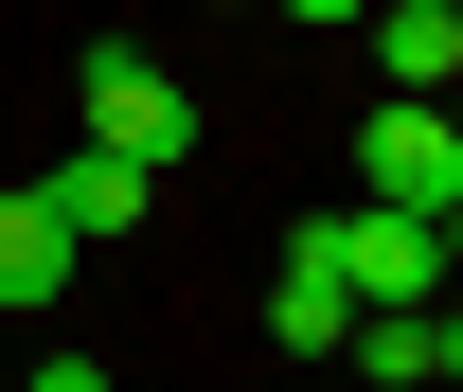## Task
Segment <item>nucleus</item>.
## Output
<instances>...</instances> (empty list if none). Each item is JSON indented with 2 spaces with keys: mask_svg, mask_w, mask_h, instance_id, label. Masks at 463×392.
I'll return each instance as SVG.
<instances>
[{
  "mask_svg": "<svg viewBox=\"0 0 463 392\" xmlns=\"http://www.w3.org/2000/svg\"><path fill=\"white\" fill-rule=\"evenodd\" d=\"M339 357H356L374 392H446V375H463V321H446V303H356Z\"/></svg>",
  "mask_w": 463,
  "mask_h": 392,
  "instance_id": "20e7f679",
  "label": "nucleus"
},
{
  "mask_svg": "<svg viewBox=\"0 0 463 392\" xmlns=\"http://www.w3.org/2000/svg\"><path fill=\"white\" fill-rule=\"evenodd\" d=\"M356 196H392V215H463V143L428 90H392V108L356 125Z\"/></svg>",
  "mask_w": 463,
  "mask_h": 392,
  "instance_id": "f03ea898",
  "label": "nucleus"
},
{
  "mask_svg": "<svg viewBox=\"0 0 463 392\" xmlns=\"http://www.w3.org/2000/svg\"><path fill=\"white\" fill-rule=\"evenodd\" d=\"M18 392H108V357H36V375H18Z\"/></svg>",
  "mask_w": 463,
  "mask_h": 392,
  "instance_id": "6e6552de",
  "label": "nucleus"
},
{
  "mask_svg": "<svg viewBox=\"0 0 463 392\" xmlns=\"http://www.w3.org/2000/svg\"><path fill=\"white\" fill-rule=\"evenodd\" d=\"M71 108H90V143H125L143 178H161L178 143H196V90H178V72L143 54V36H90V54H71Z\"/></svg>",
  "mask_w": 463,
  "mask_h": 392,
  "instance_id": "f257e3e1",
  "label": "nucleus"
},
{
  "mask_svg": "<svg viewBox=\"0 0 463 392\" xmlns=\"http://www.w3.org/2000/svg\"><path fill=\"white\" fill-rule=\"evenodd\" d=\"M54 303H71V232L36 178H0V321H54Z\"/></svg>",
  "mask_w": 463,
  "mask_h": 392,
  "instance_id": "39448f33",
  "label": "nucleus"
},
{
  "mask_svg": "<svg viewBox=\"0 0 463 392\" xmlns=\"http://www.w3.org/2000/svg\"><path fill=\"white\" fill-rule=\"evenodd\" d=\"M321 250H339V285H356V303H428V285H446V215H392V196L321 215Z\"/></svg>",
  "mask_w": 463,
  "mask_h": 392,
  "instance_id": "7ed1b4c3",
  "label": "nucleus"
},
{
  "mask_svg": "<svg viewBox=\"0 0 463 392\" xmlns=\"http://www.w3.org/2000/svg\"><path fill=\"white\" fill-rule=\"evenodd\" d=\"M36 196H54V232H71V250H108V232H143V161H125V143H71V161L36 178Z\"/></svg>",
  "mask_w": 463,
  "mask_h": 392,
  "instance_id": "0eeeda50",
  "label": "nucleus"
},
{
  "mask_svg": "<svg viewBox=\"0 0 463 392\" xmlns=\"http://www.w3.org/2000/svg\"><path fill=\"white\" fill-rule=\"evenodd\" d=\"M286 18H374V0H286Z\"/></svg>",
  "mask_w": 463,
  "mask_h": 392,
  "instance_id": "1a4fd4ad",
  "label": "nucleus"
},
{
  "mask_svg": "<svg viewBox=\"0 0 463 392\" xmlns=\"http://www.w3.org/2000/svg\"><path fill=\"white\" fill-rule=\"evenodd\" d=\"M339 321H356V285H339V250H321V215H303L286 285H268V339H286V357H339Z\"/></svg>",
  "mask_w": 463,
  "mask_h": 392,
  "instance_id": "423d86ee",
  "label": "nucleus"
}]
</instances>
